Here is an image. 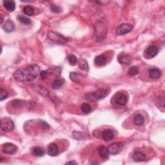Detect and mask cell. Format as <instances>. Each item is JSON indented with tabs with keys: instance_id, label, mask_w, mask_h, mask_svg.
Listing matches in <instances>:
<instances>
[{
	"instance_id": "cell-1",
	"label": "cell",
	"mask_w": 165,
	"mask_h": 165,
	"mask_svg": "<svg viewBox=\"0 0 165 165\" xmlns=\"http://www.w3.org/2000/svg\"><path fill=\"white\" fill-rule=\"evenodd\" d=\"M40 67L34 64L24 68L18 69L14 72V77L19 82L32 81L40 74Z\"/></svg>"
},
{
	"instance_id": "cell-2",
	"label": "cell",
	"mask_w": 165,
	"mask_h": 165,
	"mask_svg": "<svg viewBox=\"0 0 165 165\" xmlns=\"http://www.w3.org/2000/svg\"><path fill=\"white\" fill-rule=\"evenodd\" d=\"M108 94H109L108 90L105 89H99L94 92H90L86 94L85 98L88 101H97L106 98Z\"/></svg>"
},
{
	"instance_id": "cell-3",
	"label": "cell",
	"mask_w": 165,
	"mask_h": 165,
	"mask_svg": "<svg viewBox=\"0 0 165 165\" xmlns=\"http://www.w3.org/2000/svg\"><path fill=\"white\" fill-rule=\"evenodd\" d=\"M48 37H49L50 40L56 43H60V44H64V43L68 41L67 38H64L59 33L55 32L54 31H49V34H48Z\"/></svg>"
},
{
	"instance_id": "cell-4",
	"label": "cell",
	"mask_w": 165,
	"mask_h": 165,
	"mask_svg": "<svg viewBox=\"0 0 165 165\" xmlns=\"http://www.w3.org/2000/svg\"><path fill=\"white\" fill-rule=\"evenodd\" d=\"M14 124L12 119L8 118H4L1 119V128L4 132H10L14 129Z\"/></svg>"
},
{
	"instance_id": "cell-5",
	"label": "cell",
	"mask_w": 165,
	"mask_h": 165,
	"mask_svg": "<svg viewBox=\"0 0 165 165\" xmlns=\"http://www.w3.org/2000/svg\"><path fill=\"white\" fill-rule=\"evenodd\" d=\"M133 26L129 23H123L116 28V34L119 36H123L132 31Z\"/></svg>"
},
{
	"instance_id": "cell-6",
	"label": "cell",
	"mask_w": 165,
	"mask_h": 165,
	"mask_svg": "<svg viewBox=\"0 0 165 165\" xmlns=\"http://www.w3.org/2000/svg\"><path fill=\"white\" fill-rule=\"evenodd\" d=\"M159 52V49L155 45H150L145 51V56L147 59H152L157 56Z\"/></svg>"
},
{
	"instance_id": "cell-7",
	"label": "cell",
	"mask_w": 165,
	"mask_h": 165,
	"mask_svg": "<svg viewBox=\"0 0 165 165\" xmlns=\"http://www.w3.org/2000/svg\"><path fill=\"white\" fill-rule=\"evenodd\" d=\"M2 151L4 154L13 155L17 152V151H18V147L15 145L12 144V143L8 142L5 143V144L3 146Z\"/></svg>"
},
{
	"instance_id": "cell-8",
	"label": "cell",
	"mask_w": 165,
	"mask_h": 165,
	"mask_svg": "<svg viewBox=\"0 0 165 165\" xmlns=\"http://www.w3.org/2000/svg\"><path fill=\"white\" fill-rule=\"evenodd\" d=\"M123 145L121 142H114L111 144L108 148V152L112 155H117L122 150Z\"/></svg>"
},
{
	"instance_id": "cell-9",
	"label": "cell",
	"mask_w": 165,
	"mask_h": 165,
	"mask_svg": "<svg viewBox=\"0 0 165 165\" xmlns=\"http://www.w3.org/2000/svg\"><path fill=\"white\" fill-rule=\"evenodd\" d=\"M128 102V99L126 95L122 93L118 92L114 96V103L119 106H124Z\"/></svg>"
},
{
	"instance_id": "cell-10",
	"label": "cell",
	"mask_w": 165,
	"mask_h": 165,
	"mask_svg": "<svg viewBox=\"0 0 165 165\" xmlns=\"http://www.w3.org/2000/svg\"><path fill=\"white\" fill-rule=\"evenodd\" d=\"M118 61L121 64H129L132 62V57L128 54H121L118 56Z\"/></svg>"
},
{
	"instance_id": "cell-11",
	"label": "cell",
	"mask_w": 165,
	"mask_h": 165,
	"mask_svg": "<svg viewBox=\"0 0 165 165\" xmlns=\"http://www.w3.org/2000/svg\"><path fill=\"white\" fill-rule=\"evenodd\" d=\"M2 28L7 33L12 32L15 30V25L11 20H7L3 25Z\"/></svg>"
},
{
	"instance_id": "cell-12",
	"label": "cell",
	"mask_w": 165,
	"mask_h": 165,
	"mask_svg": "<svg viewBox=\"0 0 165 165\" xmlns=\"http://www.w3.org/2000/svg\"><path fill=\"white\" fill-rule=\"evenodd\" d=\"M101 137L105 141H111L114 137V132L112 130H106L102 132Z\"/></svg>"
},
{
	"instance_id": "cell-13",
	"label": "cell",
	"mask_w": 165,
	"mask_h": 165,
	"mask_svg": "<svg viewBox=\"0 0 165 165\" xmlns=\"http://www.w3.org/2000/svg\"><path fill=\"white\" fill-rule=\"evenodd\" d=\"M48 153L50 155L54 157L59 154V150L57 145L54 142H52L48 146Z\"/></svg>"
},
{
	"instance_id": "cell-14",
	"label": "cell",
	"mask_w": 165,
	"mask_h": 165,
	"mask_svg": "<svg viewBox=\"0 0 165 165\" xmlns=\"http://www.w3.org/2000/svg\"><path fill=\"white\" fill-rule=\"evenodd\" d=\"M162 75V72L158 68H152L149 70V76L153 80H158Z\"/></svg>"
},
{
	"instance_id": "cell-15",
	"label": "cell",
	"mask_w": 165,
	"mask_h": 165,
	"mask_svg": "<svg viewBox=\"0 0 165 165\" xmlns=\"http://www.w3.org/2000/svg\"><path fill=\"white\" fill-rule=\"evenodd\" d=\"M4 7L5 8V9L8 11L12 12L15 10L16 8V3L12 0H5L3 2Z\"/></svg>"
},
{
	"instance_id": "cell-16",
	"label": "cell",
	"mask_w": 165,
	"mask_h": 165,
	"mask_svg": "<svg viewBox=\"0 0 165 165\" xmlns=\"http://www.w3.org/2000/svg\"><path fill=\"white\" fill-rule=\"evenodd\" d=\"M133 159L136 162H142L146 160V156L144 153L141 152L137 151L134 153Z\"/></svg>"
},
{
	"instance_id": "cell-17",
	"label": "cell",
	"mask_w": 165,
	"mask_h": 165,
	"mask_svg": "<svg viewBox=\"0 0 165 165\" xmlns=\"http://www.w3.org/2000/svg\"><path fill=\"white\" fill-rule=\"evenodd\" d=\"M94 62H95V64L98 65V66L101 67V66H103V65H105L106 63L107 59L105 55L101 54V55L97 56V57L95 58Z\"/></svg>"
},
{
	"instance_id": "cell-18",
	"label": "cell",
	"mask_w": 165,
	"mask_h": 165,
	"mask_svg": "<svg viewBox=\"0 0 165 165\" xmlns=\"http://www.w3.org/2000/svg\"><path fill=\"white\" fill-rule=\"evenodd\" d=\"M99 155L102 159H107L109 155L108 148L105 146H101L98 149Z\"/></svg>"
},
{
	"instance_id": "cell-19",
	"label": "cell",
	"mask_w": 165,
	"mask_h": 165,
	"mask_svg": "<svg viewBox=\"0 0 165 165\" xmlns=\"http://www.w3.org/2000/svg\"><path fill=\"white\" fill-rule=\"evenodd\" d=\"M32 154L37 156V157H43L45 155V151L42 148L40 147H34L32 149Z\"/></svg>"
},
{
	"instance_id": "cell-20",
	"label": "cell",
	"mask_w": 165,
	"mask_h": 165,
	"mask_svg": "<svg viewBox=\"0 0 165 165\" xmlns=\"http://www.w3.org/2000/svg\"><path fill=\"white\" fill-rule=\"evenodd\" d=\"M78 65H79L80 68L82 70L88 71L89 70L88 64L84 59H80L79 62H78Z\"/></svg>"
},
{
	"instance_id": "cell-21",
	"label": "cell",
	"mask_w": 165,
	"mask_h": 165,
	"mask_svg": "<svg viewBox=\"0 0 165 165\" xmlns=\"http://www.w3.org/2000/svg\"><path fill=\"white\" fill-rule=\"evenodd\" d=\"M134 122L137 126H141L144 123V118L141 114H137L134 117Z\"/></svg>"
},
{
	"instance_id": "cell-22",
	"label": "cell",
	"mask_w": 165,
	"mask_h": 165,
	"mask_svg": "<svg viewBox=\"0 0 165 165\" xmlns=\"http://www.w3.org/2000/svg\"><path fill=\"white\" fill-rule=\"evenodd\" d=\"M64 84V81L62 80L58 79L54 81L52 83V88L53 89H58L62 87Z\"/></svg>"
},
{
	"instance_id": "cell-23",
	"label": "cell",
	"mask_w": 165,
	"mask_h": 165,
	"mask_svg": "<svg viewBox=\"0 0 165 165\" xmlns=\"http://www.w3.org/2000/svg\"><path fill=\"white\" fill-rule=\"evenodd\" d=\"M23 12L24 14H26L27 16H32L34 14V8L31 6H25L23 8Z\"/></svg>"
},
{
	"instance_id": "cell-24",
	"label": "cell",
	"mask_w": 165,
	"mask_h": 165,
	"mask_svg": "<svg viewBox=\"0 0 165 165\" xmlns=\"http://www.w3.org/2000/svg\"><path fill=\"white\" fill-rule=\"evenodd\" d=\"M81 109L85 114H88L92 110V107L88 103H83L81 106Z\"/></svg>"
},
{
	"instance_id": "cell-25",
	"label": "cell",
	"mask_w": 165,
	"mask_h": 165,
	"mask_svg": "<svg viewBox=\"0 0 165 165\" xmlns=\"http://www.w3.org/2000/svg\"><path fill=\"white\" fill-rule=\"evenodd\" d=\"M139 73V68L136 66H134L130 67L128 71V75L130 76H135Z\"/></svg>"
},
{
	"instance_id": "cell-26",
	"label": "cell",
	"mask_w": 165,
	"mask_h": 165,
	"mask_svg": "<svg viewBox=\"0 0 165 165\" xmlns=\"http://www.w3.org/2000/svg\"><path fill=\"white\" fill-rule=\"evenodd\" d=\"M18 20L25 25H29L31 23V20H30L28 18L24 16H18Z\"/></svg>"
},
{
	"instance_id": "cell-27",
	"label": "cell",
	"mask_w": 165,
	"mask_h": 165,
	"mask_svg": "<svg viewBox=\"0 0 165 165\" xmlns=\"http://www.w3.org/2000/svg\"><path fill=\"white\" fill-rule=\"evenodd\" d=\"M68 62L71 66H75L77 63V59L76 56L74 54H70L68 56Z\"/></svg>"
},
{
	"instance_id": "cell-28",
	"label": "cell",
	"mask_w": 165,
	"mask_h": 165,
	"mask_svg": "<svg viewBox=\"0 0 165 165\" xmlns=\"http://www.w3.org/2000/svg\"><path fill=\"white\" fill-rule=\"evenodd\" d=\"M80 77H81L80 75L78 74H77L76 72H71L70 74V80L73 81H75V82L80 81Z\"/></svg>"
},
{
	"instance_id": "cell-29",
	"label": "cell",
	"mask_w": 165,
	"mask_h": 165,
	"mask_svg": "<svg viewBox=\"0 0 165 165\" xmlns=\"http://www.w3.org/2000/svg\"><path fill=\"white\" fill-rule=\"evenodd\" d=\"M50 9L52 11L55 12V13H60L63 11L62 8L58 5H54V4H52V5H50Z\"/></svg>"
},
{
	"instance_id": "cell-30",
	"label": "cell",
	"mask_w": 165,
	"mask_h": 165,
	"mask_svg": "<svg viewBox=\"0 0 165 165\" xmlns=\"http://www.w3.org/2000/svg\"><path fill=\"white\" fill-rule=\"evenodd\" d=\"M12 105L14 107L18 108L22 106L23 105V101L20 100V99H14L12 102Z\"/></svg>"
},
{
	"instance_id": "cell-31",
	"label": "cell",
	"mask_w": 165,
	"mask_h": 165,
	"mask_svg": "<svg viewBox=\"0 0 165 165\" xmlns=\"http://www.w3.org/2000/svg\"><path fill=\"white\" fill-rule=\"evenodd\" d=\"M8 93L5 90H4L3 88H1V99H0V100L1 101L5 100L7 98H8Z\"/></svg>"
},
{
	"instance_id": "cell-32",
	"label": "cell",
	"mask_w": 165,
	"mask_h": 165,
	"mask_svg": "<svg viewBox=\"0 0 165 165\" xmlns=\"http://www.w3.org/2000/svg\"><path fill=\"white\" fill-rule=\"evenodd\" d=\"M40 76L42 80H45L47 77V72L45 70H42L40 72Z\"/></svg>"
},
{
	"instance_id": "cell-33",
	"label": "cell",
	"mask_w": 165,
	"mask_h": 165,
	"mask_svg": "<svg viewBox=\"0 0 165 165\" xmlns=\"http://www.w3.org/2000/svg\"><path fill=\"white\" fill-rule=\"evenodd\" d=\"M77 164V163L76 162V161H69V162H67L66 163V164Z\"/></svg>"
},
{
	"instance_id": "cell-34",
	"label": "cell",
	"mask_w": 165,
	"mask_h": 165,
	"mask_svg": "<svg viewBox=\"0 0 165 165\" xmlns=\"http://www.w3.org/2000/svg\"><path fill=\"white\" fill-rule=\"evenodd\" d=\"M3 22V15H1V24H2Z\"/></svg>"
}]
</instances>
